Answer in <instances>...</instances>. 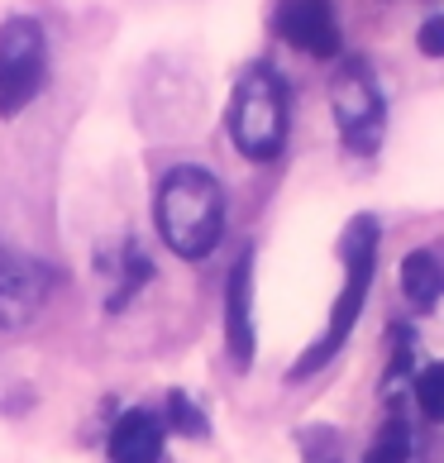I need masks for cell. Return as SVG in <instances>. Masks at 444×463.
<instances>
[{"mask_svg":"<svg viewBox=\"0 0 444 463\" xmlns=\"http://www.w3.org/2000/svg\"><path fill=\"white\" fill-rule=\"evenodd\" d=\"M163 420L148 411H129L110 430V463H158L163 458Z\"/></svg>","mask_w":444,"mask_h":463,"instance_id":"obj_9","label":"cell"},{"mask_svg":"<svg viewBox=\"0 0 444 463\" xmlns=\"http://www.w3.org/2000/svg\"><path fill=\"white\" fill-rule=\"evenodd\" d=\"M225 345L239 368L253 364V253L234 263L225 287Z\"/></svg>","mask_w":444,"mask_h":463,"instance_id":"obj_8","label":"cell"},{"mask_svg":"<svg viewBox=\"0 0 444 463\" xmlns=\"http://www.w3.org/2000/svg\"><path fill=\"white\" fill-rule=\"evenodd\" d=\"M167 425L182 430V435H206V416L192 406L186 392H173V397H167Z\"/></svg>","mask_w":444,"mask_h":463,"instance_id":"obj_14","label":"cell"},{"mask_svg":"<svg viewBox=\"0 0 444 463\" xmlns=\"http://www.w3.org/2000/svg\"><path fill=\"white\" fill-rule=\"evenodd\" d=\"M406 383H416V335L406 330V325H397V354H392V368H387L383 392L392 397V392H401Z\"/></svg>","mask_w":444,"mask_h":463,"instance_id":"obj_12","label":"cell"},{"mask_svg":"<svg viewBox=\"0 0 444 463\" xmlns=\"http://www.w3.org/2000/svg\"><path fill=\"white\" fill-rule=\"evenodd\" d=\"M230 139L253 163H272L287 144V87L268 62H253L230 96Z\"/></svg>","mask_w":444,"mask_h":463,"instance_id":"obj_3","label":"cell"},{"mask_svg":"<svg viewBox=\"0 0 444 463\" xmlns=\"http://www.w3.org/2000/svg\"><path fill=\"white\" fill-rule=\"evenodd\" d=\"M48 287H53V272L43 263L0 249V330L29 325L39 316V306L48 301Z\"/></svg>","mask_w":444,"mask_h":463,"instance_id":"obj_6","label":"cell"},{"mask_svg":"<svg viewBox=\"0 0 444 463\" xmlns=\"http://www.w3.org/2000/svg\"><path fill=\"white\" fill-rule=\"evenodd\" d=\"M401 291L416 311H435L444 297V244L406 253L401 259Z\"/></svg>","mask_w":444,"mask_h":463,"instance_id":"obj_10","label":"cell"},{"mask_svg":"<svg viewBox=\"0 0 444 463\" xmlns=\"http://www.w3.org/2000/svg\"><path fill=\"white\" fill-rule=\"evenodd\" d=\"M378 239H383L378 215H354L349 220L345 239H339V259H345V291H339V301H335V311H330L326 335H320L316 345L297 358L292 377L320 373L339 349L349 345L354 325H358V316H364V306H368V287H373V278H378Z\"/></svg>","mask_w":444,"mask_h":463,"instance_id":"obj_2","label":"cell"},{"mask_svg":"<svg viewBox=\"0 0 444 463\" xmlns=\"http://www.w3.org/2000/svg\"><path fill=\"white\" fill-rule=\"evenodd\" d=\"M48 77L43 24L29 14H10L0 24V115H20Z\"/></svg>","mask_w":444,"mask_h":463,"instance_id":"obj_5","label":"cell"},{"mask_svg":"<svg viewBox=\"0 0 444 463\" xmlns=\"http://www.w3.org/2000/svg\"><path fill=\"white\" fill-rule=\"evenodd\" d=\"M411 392H416V402H420L425 416L444 425V364L420 368V373H416V383H411Z\"/></svg>","mask_w":444,"mask_h":463,"instance_id":"obj_13","label":"cell"},{"mask_svg":"<svg viewBox=\"0 0 444 463\" xmlns=\"http://www.w3.org/2000/svg\"><path fill=\"white\" fill-rule=\"evenodd\" d=\"M278 33L311 58H335L339 53L335 0H282L278 5Z\"/></svg>","mask_w":444,"mask_h":463,"instance_id":"obj_7","label":"cell"},{"mask_svg":"<svg viewBox=\"0 0 444 463\" xmlns=\"http://www.w3.org/2000/svg\"><path fill=\"white\" fill-rule=\"evenodd\" d=\"M416 43H420V53H425V58H444V14H435V20H425V24H420Z\"/></svg>","mask_w":444,"mask_h":463,"instance_id":"obj_15","label":"cell"},{"mask_svg":"<svg viewBox=\"0 0 444 463\" xmlns=\"http://www.w3.org/2000/svg\"><path fill=\"white\" fill-rule=\"evenodd\" d=\"M330 110H335V125H339V139H345L349 153H378L383 144V125H387V106H383V91L373 81L368 62L349 58L345 67L335 72L330 81Z\"/></svg>","mask_w":444,"mask_h":463,"instance_id":"obj_4","label":"cell"},{"mask_svg":"<svg viewBox=\"0 0 444 463\" xmlns=\"http://www.w3.org/2000/svg\"><path fill=\"white\" fill-rule=\"evenodd\" d=\"M411 454H416V435H411V425H406L401 416H392V420L383 425V430L373 435L364 463H411Z\"/></svg>","mask_w":444,"mask_h":463,"instance_id":"obj_11","label":"cell"},{"mask_svg":"<svg viewBox=\"0 0 444 463\" xmlns=\"http://www.w3.org/2000/svg\"><path fill=\"white\" fill-rule=\"evenodd\" d=\"M153 215H158L163 244L177 259H206L220 244V234H225V192H220V182L206 167L182 163L163 177Z\"/></svg>","mask_w":444,"mask_h":463,"instance_id":"obj_1","label":"cell"},{"mask_svg":"<svg viewBox=\"0 0 444 463\" xmlns=\"http://www.w3.org/2000/svg\"><path fill=\"white\" fill-rule=\"evenodd\" d=\"M330 463H339V458H330Z\"/></svg>","mask_w":444,"mask_h":463,"instance_id":"obj_16","label":"cell"}]
</instances>
